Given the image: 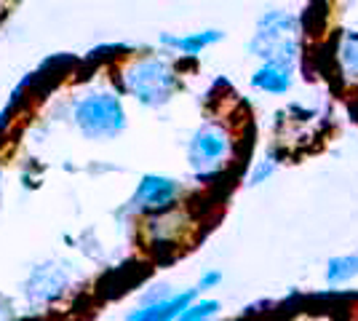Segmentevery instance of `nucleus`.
Listing matches in <instances>:
<instances>
[{
    "label": "nucleus",
    "mask_w": 358,
    "mask_h": 321,
    "mask_svg": "<svg viewBox=\"0 0 358 321\" xmlns=\"http://www.w3.org/2000/svg\"><path fill=\"white\" fill-rule=\"evenodd\" d=\"M120 80H123L126 94H131L136 102L145 107L169 105L179 89V76L171 59L158 57V54L134 59L123 70Z\"/></svg>",
    "instance_id": "1"
},
{
    "label": "nucleus",
    "mask_w": 358,
    "mask_h": 321,
    "mask_svg": "<svg viewBox=\"0 0 358 321\" xmlns=\"http://www.w3.org/2000/svg\"><path fill=\"white\" fill-rule=\"evenodd\" d=\"M249 51L262 62L278 59L297 67L299 59V19L292 11L273 8L259 16Z\"/></svg>",
    "instance_id": "2"
},
{
    "label": "nucleus",
    "mask_w": 358,
    "mask_h": 321,
    "mask_svg": "<svg viewBox=\"0 0 358 321\" xmlns=\"http://www.w3.org/2000/svg\"><path fill=\"white\" fill-rule=\"evenodd\" d=\"M73 123L86 139L107 142L123 134L126 129V107L118 94L89 92L73 105Z\"/></svg>",
    "instance_id": "3"
},
{
    "label": "nucleus",
    "mask_w": 358,
    "mask_h": 321,
    "mask_svg": "<svg viewBox=\"0 0 358 321\" xmlns=\"http://www.w3.org/2000/svg\"><path fill=\"white\" fill-rule=\"evenodd\" d=\"M233 158V137L222 123H203L187 145V164L201 180L217 177Z\"/></svg>",
    "instance_id": "4"
},
{
    "label": "nucleus",
    "mask_w": 358,
    "mask_h": 321,
    "mask_svg": "<svg viewBox=\"0 0 358 321\" xmlns=\"http://www.w3.org/2000/svg\"><path fill=\"white\" fill-rule=\"evenodd\" d=\"M179 196H182V185L177 180L164 174H145L136 183L134 196L129 201V212L161 217V214L174 212Z\"/></svg>",
    "instance_id": "5"
},
{
    "label": "nucleus",
    "mask_w": 358,
    "mask_h": 321,
    "mask_svg": "<svg viewBox=\"0 0 358 321\" xmlns=\"http://www.w3.org/2000/svg\"><path fill=\"white\" fill-rule=\"evenodd\" d=\"M193 300H198V290L174 292V294H169L164 300H155V303L134 308L126 316V321H177L182 316V311L190 306Z\"/></svg>",
    "instance_id": "6"
},
{
    "label": "nucleus",
    "mask_w": 358,
    "mask_h": 321,
    "mask_svg": "<svg viewBox=\"0 0 358 321\" xmlns=\"http://www.w3.org/2000/svg\"><path fill=\"white\" fill-rule=\"evenodd\" d=\"M292 83H294V64L278 62V59L262 62L252 76L254 89L262 94H273V97L286 94L289 89H292Z\"/></svg>",
    "instance_id": "7"
},
{
    "label": "nucleus",
    "mask_w": 358,
    "mask_h": 321,
    "mask_svg": "<svg viewBox=\"0 0 358 321\" xmlns=\"http://www.w3.org/2000/svg\"><path fill=\"white\" fill-rule=\"evenodd\" d=\"M224 38L222 30H201V32H190V35H161V43L171 51H179L185 57H198L203 48L220 43Z\"/></svg>",
    "instance_id": "8"
},
{
    "label": "nucleus",
    "mask_w": 358,
    "mask_h": 321,
    "mask_svg": "<svg viewBox=\"0 0 358 321\" xmlns=\"http://www.w3.org/2000/svg\"><path fill=\"white\" fill-rule=\"evenodd\" d=\"M334 59L340 67V76L350 83H358V32H343L337 48H334Z\"/></svg>",
    "instance_id": "9"
},
{
    "label": "nucleus",
    "mask_w": 358,
    "mask_h": 321,
    "mask_svg": "<svg viewBox=\"0 0 358 321\" xmlns=\"http://www.w3.org/2000/svg\"><path fill=\"white\" fill-rule=\"evenodd\" d=\"M358 276V252L356 255H337L327 262V281L331 287L348 284Z\"/></svg>",
    "instance_id": "10"
},
{
    "label": "nucleus",
    "mask_w": 358,
    "mask_h": 321,
    "mask_svg": "<svg viewBox=\"0 0 358 321\" xmlns=\"http://www.w3.org/2000/svg\"><path fill=\"white\" fill-rule=\"evenodd\" d=\"M220 308H222L220 300H214V297H198L182 311V316L177 321H211L220 313Z\"/></svg>",
    "instance_id": "11"
},
{
    "label": "nucleus",
    "mask_w": 358,
    "mask_h": 321,
    "mask_svg": "<svg viewBox=\"0 0 358 321\" xmlns=\"http://www.w3.org/2000/svg\"><path fill=\"white\" fill-rule=\"evenodd\" d=\"M275 169H278V155L268 153L262 161L254 164L252 174H249V185H262L265 180H270V177L275 174Z\"/></svg>",
    "instance_id": "12"
},
{
    "label": "nucleus",
    "mask_w": 358,
    "mask_h": 321,
    "mask_svg": "<svg viewBox=\"0 0 358 321\" xmlns=\"http://www.w3.org/2000/svg\"><path fill=\"white\" fill-rule=\"evenodd\" d=\"M222 284V271H206V273L198 278V292H206V290H214V287H220Z\"/></svg>",
    "instance_id": "13"
}]
</instances>
